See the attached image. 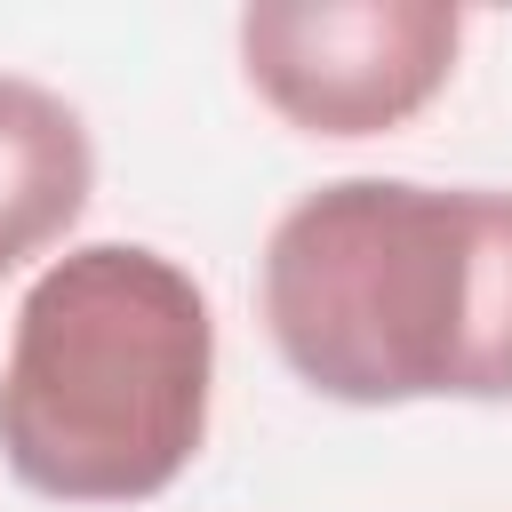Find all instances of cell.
<instances>
[{"mask_svg":"<svg viewBox=\"0 0 512 512\" xmlns=\"http://www.w3.org/2000/svg\"><path fill=\"white\" fill-rule=\"evenodd\" d=\"M256 304L320 400H512V192L336 176L272 224Z\"/></svg>","mask_w":512,"mask_h":512,"instance_id":"1","label":"cell"},{"mask_svg":"<svg viewBox=\"0 0 512 512\" xmlns=\"http://www.w3.org/2000/svg\"><path fill=\"white\" fill-rule=\"evenodd\" d=\"M208 384L216 320L176 256L64 248L8 328L0 456L48 504H152L208 440Z\"/></svg>","mask_w":512,"mask_h":512,"instance_id":"2","label":"cell"},{"mask_svg":"<svg viewBox=\"0 0 512 512\" xmlns=\"http://www.w3.org/2000/svg\"><path fill=\"white\" fill-rule=\"evenodd\" d=\"M456 48H464V16L440 0L240 8V72L304 136H392L448 88Z\"/></svg>","mask_w":512,"mask_h":512,"instance_id":"3","label":"cell"},{"mask_svg":"<svg viewBox=\"0 0 512 512\" xmlns=\"http://www.w3.org/2000/svg\"><path fill=\"white\" fill-rule=\"evenodd\" d=\"M88 192H96L88 120L56 88L0 72V280L72 232Z\"/></svg>","mask_w":512,"mask_h":512,"instance_id":"4","label":"cell"}]
</instances>
